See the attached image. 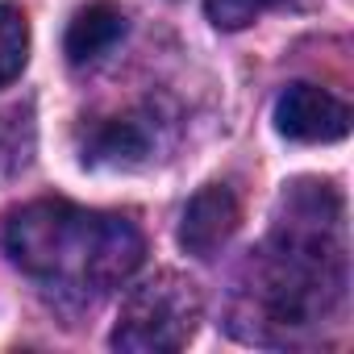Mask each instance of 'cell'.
<instances>
[{
	"label": "cell",
	"mask_w": 354,
	"mask_h": 354,
	"mask_svg": "<svg viewBox=\"0 0 354 354\" xmlns=\"http://www.w3.org/2000/svg\"><path fill=\"white\" fill-rule=\"evenodd\" d=\"M125 30H129V21H125V13L117 5H109V0H92V5H84L71 17V26L63 34V55L75 67L96 63V59H104L125 38Z\"/></svg>",
	"instance_id": "5b68a950"
},
{
	"label": "cell",
	"mask_w": 354,
	"mask_h": 354,
	"mask_svg": "<svg viewBox=\"0 0 354 354\" xmlns=\"http://www.w3.org/2000/svg\"><path fill=\"white\" fill-rule=\"evenodd\" d=\"M201 325V292L192 279L158 271L138 283L113 325V346L125 354H171L184 350Z\"/></svg>",
	"instance_id": "7a4b0ae2"
},
{
	"label": "cell",
	"mask_w": 354,
	"mask_h": 354,
	"mask_svg": "<svg viewBox=\"0 0 354 354\" xmlns=\"http://www.w3.org/2000/svg\"><path fill=\"white\" fill-rule=\"evenodd\" d=\"M30 59V21L21 9L0 5V88L13 84Z\"/></svg>",
	"instance_id": "52a82bcc"
},
{
	"label": "cell",
	"mask_w": 354,
	"mask_h": 354,
	"mask_svg": "<svg viewBox=\"0 0 354 354\" xmlns=\"http://www.w3.org/2000/svg\"><path fill=\"white\" fill-rule=\"evenodd\" d=\"M242 225V205L225 184L201 188L180 217V246L196 259H213Z\"/></svg>",
	"instance_id": "277c9868"
},
{
	"label": "cell",
	"mask_w": 354,
	"mask_h": 354,
	"mask_svg": "<svg viewBox=\"0 0 354 354\" xmlns=\"http://www.w3.org/2000/svg\"><path fill=\"white\" fill-rule=\"evenodd\" d=\"M263 5H288V0H263Z\"/></svg>",
	"instance_id": "9c48e42d"
},
{
	"label": "cell",
	"mask_w": 354,
	"mask_h": 354,
	"mask_svg": "<svg viewBox=\"0 0 354 354\" xmlns=\"http://www.w3.org/2000/svg\"><path fill=\"white\" fill-rule=\"evenodd\" d=\"M275 129L292 142H342L350 133V109L317 84H292L275 100Z\"/></svg>",
	"instance_id": "3957f363"
},
{
	"label": "cell",
	"mask_w": 354,
	"mask_h": 354,
	"mask_svg": "<svg viewBox=\"0 0 354 354\" xmlns=\"http://www.w3.org/2000/svg\"><path fill=\"white\" fill-rule=\"evenodd\" d=\"M5 254L34 279L80 296H104L121 288L146 254V242L129 217L88 213L67 201H34L0 221Z\"/></svg>",
	"instance_id": "6da1fadb"
},
{
	"label": "cell",
	"mask_w": 354,
	"mask_h": 354,
	"mask_svg": "<svg viewBox=\"0 0 354 354\" xmlns=\"http://www.w3.org/2000/svg\"><path fill=\"white\" fill-rule=\"evenodd\" d=\"M205 13L217 30H246L263 13V0H205Z\"/></svg>",
	"instance_id": "ba28073f"
},
{
	"label": "cell",
	"mask_w": 354,
	"mask_h": 354,
	"mask_svg": "<svg viewBox=\"0 0 354 354\" xmlns=\"http://www.w3.org/2000/svg\"><path fill=\"white\" fill-rule=\"evenodd\" d=\"M150 150V138L133 121H100L88 142H84V162H104V167H133Z\"/></svg>",
	"instance_id": "8992f818"
}]
</instances>
